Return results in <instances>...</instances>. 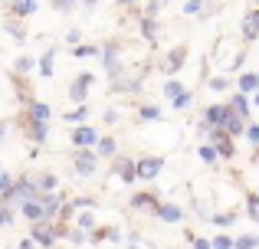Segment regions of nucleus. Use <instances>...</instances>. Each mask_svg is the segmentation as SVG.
<instances>
[{"mask_svg":"<svg viewBox=\"0 0 259 249\" xmlns=\"http://www.w3.org/2000/svg\"><path fill=\"white\" fill-rule=\"evenodd\" d=\"M20 128H23L26 141H33V144H46V138H50V122H23Z\"/></svg>","mask_w":259,"mask_h":249,"instance_id":"17","label":"nucleus"},{"mask_svg":"<svg viewBox=\"0 0 259 249\" xmlns=\"http://www.w3.org/2000/svg\"><path fill=\"white\" fill-rule=\"evenodd\" d=\"M95 151H99V158H115V154H118V141H115V134H105V138H99Z\"/></svg>","mask_w":259,"mask_h":249,"instance_id":"24","label":"nucleus"},{"mask_svg":"<svg viewBox=\"0 0 259 249\" xmlns=\"http://www.w3.org/2000/svg\"><path fill=\"white\" fill-rule=\"evenodd\" d=\"M66 43H69V46H79V43H82V33H79L76 26H72V30L66 33Z\"/></svg>","mask_w":259,"mask_h":249,"instance_id":"49","label":"nucleus"},{"mask_svg":"<svg viewBox=\"0 0 259 249\" xmlns=\"http://www.w3.org/2000/svg\"><path fill=\"white\" fill-rule=\"evenodd\" d=\"M190 105H194V92H184V95H177L174 102H171V109H177V112H184V109H190Z\"/></svg>","mask_w":259,"mask_h":249,"instance_id":"39","label":"nucleus"},{"mask_svg":"<svg viewBox=\"0 0 259 249\" xmlns=\"http://www.w3.org/2000/svg\"><path fill=\"white\" fill-rule=\"evenodd\" d=\"M20 249H36V243H33V239H30V236H26V239H23V243H20Z\"/></svg>","mask_w":259,"mask_h":249,"instance_id":"51","label":"nucleus"},{"mask_svg":"<svg viewBox=\"0 0 259 249\" xmlns=\"http://www.w3.org/2000/svg\"><path fill=\"white\" fill-rule=\"evenodd\" d=\"M210 223H213V226H233L236 213H210Z\"/></svg>","mask_w":259,"mask_h":249,"instance_id":"37","label":"nucleus"},{"mask_svg":"<svg viewBox=\"0 0 259 249\" xmlns=\"http://www.w3.org/2000/svg\"><path fill=\"white\" fill-rule=\"evenodd\" d=\"M118 115H121V112H118V109L112 105V109H105V115H102V122H105V125H115V122H118Z\"/></svg>","mask_w":259,"mask_h":249,"instance_id":"47","label":"nucleus"},{"mask_svg":"<svg viewBox=\"0 0 259 249\" xmlns=\"http://www.w3.org/2000/svg\"><path fill=\"white\" fill-rule=\"evenodd\" d=\"M102 46V66H105V79L108 82H115V79H121L125 72H132L125 66V46L118 43V39H108V43H99Z\"/></svg>","mask_w":259,"mask_h":249,"instance_id":"1","label":"nucleus"},{"mask_svg":"<svg viewBox=\"0 0 259 249\" xmlns=\"http://www.w3.org/2000/svg\"><path fill=\"white\" fill-rule=\"evenodd\" d=\"M66 122H69V125H76V122H85V118H89V105H76V109H72V112H66Z\"/></svg>","mask_w":259,"mask_h":249,"instance_id":"34","label":"nucleus"},{"mask_svg":"<svg viewBox=\"0 0 259 249\" xmlns=\"http://www.w3.org/2000/svg\"><path fill=\"white\" fill-rule=\"evenodd\" d=\"M95 171H99V151H95V147H79V151L72 154V174H76L79 180H92Z\"/></svg>","mask_w":259,"mask_h":249,"instance_id":"3","label":"nucleus"},{"mask_svg":"<svg viewBox=\"0 0 259 249\" xmlns=\"http://www.w3.org/2000/svg\"><path fill=\"white\" fill-rule=\"evenodd\" d=\"M13 220H17V210L10 204H0V230H10Z\"/></svg>","mask_w":259,"mask_h":249,"instance_id":"33","label":"nucleus"},{"mask_svg":"<svg viewBox=\"0 0 259 249\" xmlns=\"http://www.w3.org/2000/svg\"><path fill=\"white\" fill-rule=\"evenodd\" d=\"M17 20H20V17H10V20H4V30L10 33V36H17V39H26V30L17 23Z\"/></svg>","mask_w":259,"mask_h":249,"instance_id":"35","label":"nucleus"},{"mask_svg":"<svg viewBox=\"0 0 259 249\" xmlns=\"http://www.w3.org/2000/svg\"><path fill=\"white\" fill-rule=\"evenodd\" d=\"M233 249H259V233H243V236H236Z\"/></svg>","mask_w":259,"mask_h":249,"instance_id":"30","label":"nucleus"},{"mask_svg":"<svg viewBox=\"0 0 259 249\" xmlns=\"http://www.w3.org/2000/svg\"><path fill=\"white\" fill-rule=\"evenodd\" d=\"M207 141H210V144H217V151H220L223 161H233L236 158V138H230L223 128H210V131H207Z\"/></svg>","mask_w":259,"mask_h":249,"instance_id":"7","label":"nucleus"},{"mask_svg":"<svg viewBox=\"0 0 259 249\" xmlns=\"http://www.w3.org/2000/svg\"><path fill=\"white\" fill-rule=\"evenodd\" d=\"M259 89V72H240V79H236V92H243V95H256Z\"/></svg>","mask_w":259,"mask_h":249,"instance_id":"21","label":"nucleus"},{"mask_svg":"<svg viewBox=\"0 0 259 249\" xmlns=\"http://www.w3.org/2000/svg\"><path fill=\"white\" fill-rule=\"evenodd\" d=\"M20 217H23L26 223H43V204H39V200H26V204H20Z\"/></svg>","mask_w":259,"mask_h":249,"instance_id":"20","label":"nucleus"},{"mask_svg":"<svg viewBox=\"0 0 259 249\" xmlns=\"http://www.w3.org/2000/svg\"><path fill=\"white\" fill-rule=\"evenodd\" d=\"M135 164H138V180H145V184L158 180V174L164 171V158H161V154H145V158H138Z\"/></svg>","mask_w":259,"mask_h":249,"instance_id":"6","label":"nucleus"},{"mask_svg":"<svg viewBox=\"0 0 259 249\" xmlns=\"http://www.w3.org/2000/svg\"><path fill=\"white\" fill-rule=\"evenodd\" d=\"M7 131H10V122H0V138H4Z\"/></svg>","mask_w":259,"mask_h":249,"instance_id":"52","label":"nucleus"},{"mask_svg":"<svg viewBox=\"0 0 259 249\" xmlns=\"http://www.w3.org/2000/svg\"><path fill=\"white\" fill-rule=\"evenodd\" d=\"M138 118L141 122H164V109H161V105H141Z\"/></svg>","mask_w":259,"mask_h":249,"instance_id":"25","label":"nucleus"},{"mask_svg":"<svg viewBox=\"0 0 259 249\" xmlns=\"http://www.w3.org/2000/svg\"><path fill=\"white\" fill-rule=\"evenodd\" d=\"M246 210H249V220L259 223V193H246Z\"/></svg>","mask_w":259,"mask_h":249,"instance_id":"38","label":"nucleus"},{"mask_svg":"<svg viewBox=\"0 0 259 249\" xmlns=\"http://www.w3.org/2000/svg\"><path fill=\"white\" fill-rule=\"evenodd\" d=\"M227 112H230V105H223V102H210L207 109L200 112V122H197V128H200L203 134H207L210 128H220V125H223V118H227Z\"/></svg>","mask_w":259,"mask_h":249,"instance_id":"4","label":"nucleus"},{"mask_svg":"<svg viewBox=\"0 0 259 249\" xmlns=\"http://www.w3.org/2000/svg\"><path fill=\"white\" fill-rule=\"evenodd\" d=\"M56 53H59L56 46H50V49L39 56V66H36V69H39V76H43V79H53V69H56Z\"/></svg>","mask_w":259,"mask_h":249,"instance_id":"22","label":"nucleus"},{"mask_svg":"<svg viewBox=\"0 0 259 249\" xmlns=\"http://www.w3.org/2000/svg\"><path fill=\"white\" fill-rule=\"evenodd\" d=\"M95 4H99V0H82V7H85V10H92Z\"/></svg>","mask_w":259,"mask_h":249,"instance_id":"53","label":"nucleus"},{"mask_svg":"<svg viewBox=\"0 0 259 249\" xmlns=\"http://www.w3.org/2000/svg\"><path fill=\"white\" fill-rule=\"evenodd\" d=\"M36 184H39V190H43V193H56V190H59V177H56L53 171L39 174V180H36Z\"/></svg>","mask_w":259,"mask_h":249,"instance_id":"27","label":"nucleus"},{"mask_svg":"<svg viewBox=\"0 0 259 249\" xmlns=\"http://www.w3.org/2000/svg\"><path fill=\"white\" fill-rule=\"evenodd\" d=\"M187 63V46H171V49L164 53V56H161V72H164L167 79H174L177 72H181V66Z\"/></svg>","mask_w":259,"mask_h":249,"instance_id":"5","label":"nucleus"},{"mask_svg":"<svg viewBox=\"0 0 259 249\" xmlns=\"http://www.w3.org/2000/svg\"><path fill=\"white\" fill-rule=\"evenodd\" d=\"M167 7V0H148V7H145V17H158L161 10Z\"/></svg>","mask_w":259,"mask_h":249,"instance_id":"43","label":"nucleus"},{"mask_svg":"<svg viewBox=\"0 0 259 249\" xmlns=\"http://www.w3.org/2000/svg\"><path fill=\"white\" fill-rule=\"evenodd\" d=\"M69 53H72L76 59H89V56H99L102 46H85V43H79V46H69Z\"/></svg>","mask_w":259,"mask_h":249,"instance_id":"31","label":"nucleus"},{"mask_svg":"<svg viewBox=\"0 0 259 249\" xmlns=\"http://www.w3.org/2000/svg\"><path fill=\"white\" fill-rule=\"evenodd\" d=\"M207 89H210V92H227V89H230V79H227V76H210V79H207Z\"/></svg>","mask_w":259,"mask_h":249,"instance_id":"36","label":"nucleus"},{"mask_svg":"<svg viewBox=\"0 0 259 249\" xmlns=\"http://www.w3.org/2000/svg\"><path fill=\"white\" fill-rule=\"evenodd\" d=\"M112 174L121 180V184H135V180H138V164H135L128 154H115L112 158Z\"/></svg>","mask_w":259,"mask_h":249,"instance_id":"8","label":"nucleus"},{"mask_svg":"<svg viewBox=\"0 0 259 249\" xmlns=\"http://www.w3.org/2000/svg\"><path fill=\"white\" fill-rule=\"evenodd\" d=\"M220 128H223V131L230 134V138H243V134H246V128H249V118H243L240 112H233V109H230Z\"/></svg>","mask_w":259,"mask_h":249,"instance_id":"13","label":"nucleus"},{"mask_svg":"<svg viewBox=\"0 0 259 249\" xmlns=\"http://www.w3.org/2000/svg\"><path fill=\"white\" fill-rule=\"evenodd\" d=\"M118 4H121V7H128V4H132V7H135V4H138V0H118Z\"/></svg>","mask_w":259,"mask_h":249,"instance_id":"54","label":"nucleus"},{"mask_svg":"<svg viewBox=\"0 0 259 249\" xmlns=\"http://www.w3.org/2000/svg\"><path fill=\"white\" fill-rule=\"evenodd\" d=\"M69 204H72V210H92V207H95V200H92V197H85V193H82V197H72Z\"/></svg>","mask_w":259,"mask_h":249,"instance_id":"42","label":"nucleus"},{"mask_svg":"<svg viewBox=\"0 0 259 249\" xmlns=\"http://www.w3.org/2000/svg\"><path fill=\"white\" fill-rule=\"evenodd\" d=\"M128 204H132L135 213H154V207H158L161 200H158V193L141 190V193H132V200H128Z\"/></svg>","mask_w":259,"mask_h":249,"instance_id":"16","label":"nucleus"},{"mask_svg":"<svg viewBox=\"0 0 259 249\" xmlns=\"http://www.w3.org/2000/svg\"><path fill=\"white\" fill-rule=\"evenodd\" d=\"M253 4H256V7H259V0H253Z\"/></svg>","mask_w":259,"mask_h":249,"instance_id":"56","label":"nucleus"},{"mask_svg":"<svg viewBox=\"0 0 259 249\" xmlns=\"http://www.w3.org/2000/svg\"><path fill=\"white\" fill-rule=\"evenodd\" d=\"M154 220H161V223H184V207L181 204H167V200H161L158 207H154V213H151Z\"/></svg>","mask_w":259,"mask_h":249,"instance_id":"12","label":"nucleus"},{"mask_svg":"<svg viewBox=\"0 0 259 249\" xmlns=\"http://www.w3.org/2000/svg\"><path fill=\"white\" fill-rule=\"evenodd\" d=\"M197 154H200V161H203V164H210V167L220 161V151H217V144H210V141H203V144L197 147Z\"/></svg>","mask_w":259,"mask_h":249,"instance_id":"26","label":"nucleus"},{"mask_svg":"<svg viewBox=\"0 0 259 249\" xmlns=\"http://www.w3.org/2000/svg\"><path fill=\"white\" fill-rule=\"evenodd\" d=\"M203 10V0H187L184 4V13H200Z\"/></svg>","mask_w":259,"mask_h":249,"instance_id":"50","label":"nucleus"},{"mask_svg":"<svg viewBox=\"0 0 259 249\" xmlns=\"http://www.w3.org/2000/svg\"><path fill=\"white\" fill-rule=\"evenodd\" d=\"M249 102H253V95H243V92H233L227 105H230L233 112H240L243 118H249Z\"/></svg>","mask_w":259,"mask_h":249,"instance_id":"23","label":"nucleus"},{"mask_svg":"<svg viewBox=\"0 0 259 249\" xmlns=\"http://www.w3.org/2000/svg\"><path fill=\"white\" fill-rule=\"evenodd\" d=\"M99 138H102V134L95 131L92 125H79V128H72V134H69V141L76 147H95V144H99Z\"/></svg>","mask_w":259,"mask_h":249,"instance_id":"14","label":"nucleus"},{"mask_svg":"<svg viewBox=\"0 0 259 249\" xmlns=\"http://www.w3.org/2000/svg\"><path fill=\"white\" fill-rule=\"evenodd\" d=\"M30 239H33L39 249H56V243H59L53 223H33V226H30Z\"/></svg>","mask_w":259,"mask_h":249,"instance_id":"10","label":"nucleus"},{"mask_svg":"<svg viewBox=\"0 0 259 249\" xmlns=\"http://www.w3.org/2000/svg\"><path fill=\"white\" fill-rule=\"evenodd\" d=\"M210 243H213V249H233V239L230 236H213Z\"/></svg>","mask_w":259,"mask_h":249,"instance_id":"46","label":"nucleus"},{"mask_svg":"<svg viewBox=\"0 0 259 249\" xmlns=\"http://www.w3.org/2000/svg\"><path fill=\"white\" fill-rule=\"evenodd\" d=\"M39 204H43V223H53V220L59 217V210H63V193H43L39 197Z\"/></svg>","mask_w":259,"mask_h":249,"instance_id":"15","label":"nucleus"},{"mask_svg":"<svg viewBox=\"0 0 259 249\" xmlns=\"http://www.w3.org/2000/svg\"><path fill=\"white\" fill-rule=\"evenodd\" d=\"M76 4H79V0H50V7L56 13H72V7H76Z\"/></svg>","mask_w":259,"mask_h":249,"instance_id":"41","label":"nucleus"},{"mask_svg":"<svg viewBox=\"0 0 259 249\" xmlns=\"http://www.w3.org/2000/svg\"><path fill=\"white\" fill-rule=\"evenodd\" d=\"M79 230H92V226H95V217H92V213H79Z\"/></svg>","mask_w":259,"mask_h":249,"instance_id":"44","label":"nucleus"},{"mask_svg":"<svg viewBox=\"0 0 259 249\" xmlns=\"http://www.w3.org/2000/svg\"><path fill=\"white\" fill-rule=\"evenodd\" d=\"M23 122H53V105L43 98H30L23 109Z\"/></svg>","mask_w":259,"mask_h":249,"instance_id":"11","label":"nucleus"},{"mask_svg":"<svg viewBox=\"0 0 259 249\" xmlns=\"http://www.w3.org/2000/svg\"><path fill=\"white\" fill-rule=\"evenodd\" d=\"M39 197H43V190H39V184H36V180H30V177H17L10 190H4V193H0V204L20 207V204H26V200H39Z\"/></svg>","mask_w":259,"mask_h":249,"instance_id":"2","label":"nucleus"},{"mask_svg":"<svg viewBox=\"0 0 259 249\" xmlns=\"http://www.w3.org/2000/svg\"><path fill=\"white\" fill-rule=\"evenodd\" d=\"M10 10L17 17H30V13H36V0H10Z\"/></svg>","mask_w":259,"mask_h":249,"instance_id":"28","label":"nucleus"},{"mask_svg":"<svg viewBox=\"0 0 259 249\" xmlns=\"http://www.w3.org/2000/svg\"><path fill=\"white\" fill-rule=\"evenodd\" d=\"M184 92H187V89H184V85L177 82V79H167V82H164V89H161V95H164V98H171V102H174L177 95H184Z\"/></svg>","mask_w":259,"mask_h":249,"instance_id":"32","label":"nucleus"},{"mask_svg":"<svg viewBox=\"0 0 259 249\" xmlns=\"http://www.w3.org/2000/svg\"><path fill=\"white\" fill-rule=\"evenodd\" d=\"M253 105H259V89H256V95H253Z\"/></svg>","mask_w":259,"mask_h":249,"instance_id":"55","label":"nucleus"},{"mask_svg":"<svg viewBox=\"0 0 259 249\" xmlns=\"http://www.w3.org/2000/svg\"><path fill=\"white\" fill-rule=\"evenodd\" d=\"M66 239H69L72 246H82L89 236H85V230H79V226H69V233H66Z\"/></svg>","mask_w":259,"mask_h":249,"instance_id":"40","label":"nucleus"},{"mask_svg":"<svg viewBox=\"0 0 259 249\" xmlns=\"http://www.w3.org/2000/svg\"><path fill=\"white\" fill-rule=\"evenodd\" d=\"M240 30H243V39H246V43H256V39H259V7H253V10L243 17Z\"/></svg>","mask_w":259,"mask_h":249,"instance_id":"18","label":"nucleus"},{"mask_svg":"<svg viewBox=\"0 0 259 249\" xmlns=\"http://www.w3.org/2000/svg\"><path fill=\"white\" fill-rule=\"evenodd\" d=\"M138 26H141V36L148 39V46H158V36H161V30H158V20H154V17H145V13H141Z\"/></svg>","mask_w":259,"mask_h":249,"instance_id":"19","label":"nucleus"},{"mask_svg":"<svg viewBox=\"0 0 259 249\" xmlns=\"http://www.w3.org/2000/svg\"><path fill=\"white\" fill-rule=\"evenodd\" d=\"M13 180H17V177H10V174H7L4 167H0V193H4V190H10V187H13Z\"/></svg>","mask_w":259,"mask_h":249,"instance_id":"45","label":"nucleus"},{"mask_svg":"<svg viewBox=\"0 0 259 249\" xmlns=\"http://www.w3.org/2000/svg\"><path fill=\"white\" fill-rule=\"evenodd\" d=\"M36 59H33V56H17V63H13V72H17V76H26V72H33V69H36Z\"/></svg>","mask_w":259,"mask_h":249,"instance_id":"29","label":"nucleus"},{"mask_svg":"<svg viewBox=\"0 0 259 249\" xmlns=\"http://www.w3.org/2000/svg\"><path fill=\"white\" fill-rule=\"evenodd\" d=\"M92 82H95V72H79V76L69 82V102H72V105H85Z\"/></svg>","mask_w":259,"mask_h":249,"instance_id":"9","label":"nucleus"},{"mask_svg":"<svg viewBox=\"0 0 259 249\" xmlns=\"http://www.w3.org/2000/svg\"><path fill=\"white\" fill-rule=\"evenodd\" d=\"M246 138L253 141V147H259V125H256V122H249V128H246Z\"/></svg>","mask_w":259,"mask_h":249,"instance_id":"48","label":"nucleus"}]
</instances>
